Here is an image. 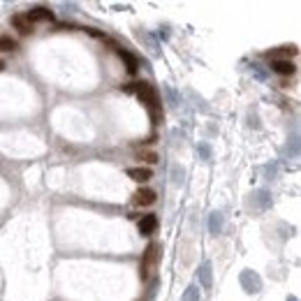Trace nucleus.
Masks as SVG:
<instances>
[{"label":"nucleus","instance_id":"3","mask_svg":"<svg viewBox=\"0 0 301 301\" xmlns=\"http://www.w3.org/2000/svg\"><path fill=\"white\" fill-rule=\"evenodd\" d=\"M156 199H158V192L153 188H139L135 195H132V202H135L137 206H151Z\"/></svg>","mask_w":301,"mask_h":301},{"label":"nucleus","instance_id":"11","mask_svg":"<svg viewBox=\"0 0 301 301\" xmlns=\"http://www.w3.org/2000/svg\"><path fill=\"white\" fill-rule=\"evenodd\" d=\"M14 49H16V40L2 35V37H0V51H14Z\"/></svg>","mask_w":301,"mask_h":301},{"label":"nucleus","instance_id":"8","mask_svg":"<svg viewBox=\"0 0 301 301\" xmlns=\"http://www.w3.org/2000/svg\"><path fill=\"white\" fill-rule=\"evenodd\" d=\"M294 63L290 61V58H276L273 61V72L276 74H281V77H292L294 74Z\"/></svg>","mask_w":301,"mask_h":301},{"label":"nucleus","instance_id":"2","mask_svg":"<svg viewBox=\"0 0 301 301\" xmlns=\"http://www.w3.org/2000/svg\"><path fill=\"white\" fill-rule=\"evenodd\" d=\"M125 93H137L139 100H144L151 109V114L156 118V111H158V95H156V88H151V83H130V86H123Z\"/></svg>","mask_w":301,"mask_h":301},{"label":"nucleus","instance_id":"5","mask_svg":"<svg viewBox=\"0 0 301 301\" xmlns=\"http://www.w3.org/2000/svg\"><path fill=\"white\" fill-rule=\"evenodd\" d=\"M26 16L31 23H44V21H53V12L47 10V7H32Z\"/></svg>","mask_w":301,"mask_h":301},{"label":"nucleus","instance_id":"7","mask_svg":"<svg viewBox=\"0 0 301 301\" xmlns=\"http://www.w3.org/2000/svg\"><path fill=\"white\" fill-rule=\"evenodd\" d=\"M158 229V216L153 213H148V216H142L139 220V234H144V237H151L153 232Z\"/></svg>","mask_w":301,"mask_h":301},{"label":"nucleus","instance_id":"6","mask_svg":"<svg viewBox=\"0 0 301 301\" xmlns=\"http://www.w3.org/2000/svg\"><path fill=\"white\" fill-rule=\"evenodd\" d=\"M127 176L132 178V181H137V183H146V181H151L153 178V172L148 169V167H130L127 169Z\"/></svg>","mask_w":301,"mask_h":301},{"label":"nucleus","instance_id":"9","mask_svg":"<svg viewBox=\"0 0 301 301\" xmlns=\"http://www.w3.org/2000/svg\"><path fill=\"white\" fill-rule=\"evenodd\" d=\"M118 56H121V61L127 65V72L137 74V70H139V61H137L135 56H132L130 51H125V49H118Z\"/></svg>","mask_w":301,"mask_h":301},{"label":"nucleus","instance_id":"4","mask_svg":"<svg viewBox=\"0 0 301 301\" xmlns=\"http://www.w3.org/2000/svg\"><path fill=\"white\" fill-rule=\"evenodd\" d=\"M12 28H14L16 32H21V35H31L32 23L28 21L26 14H14V16H12Z\"/></svg>","mask_w":301,"mask_h":301},{"label":"nucleus","instance_id":"10","mask_svg":"<svg viewBox=\"0 0 301 301\" xmlns=\"http://www.w3.org/2000/svg\"><path fill=\"white\" fill-rule=\"evenodd\" d=\"M137 160H139V162H146V165H156L158 153L156 151H139V153H137Z\"/></svg>","mask_w":301,"mask_h":301},{"label":"nucleus","instance_id":"1","mask_svg":"<svg viewBox=\"0 0 301 301\" xmlns=\"http://www.w3.org/2000/svg\"><path fill=\"white\" fill-rule=\"evenodd\" d=\"M158 262H160V246L158 243H148L142 255V264H139V276L142 281H148L158 269Z\"/></svg>","mask_w":301,"mask_h":301}]
</instances>
